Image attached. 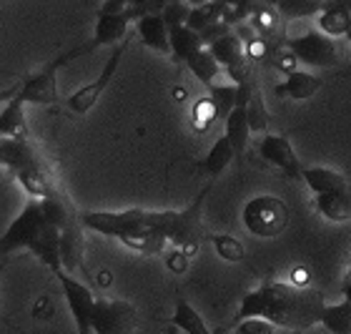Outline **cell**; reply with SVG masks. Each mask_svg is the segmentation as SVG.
Instances as JSON below:
<instances>
[{
    "label": "cell",
    "instance_id": "cell-35",
    "mask_svg": "<svg viewBox=\"0 0 351 334\" xmlns=\"http://www.w3.org/2000/svg\"><path fill=\"white\" fill-rule=\"evenodd\" d=\"M274 329L269 322L263 320H243V322H236V329L234 334H274Z\"/></svg>",
    "mask_w": 351,
    "mask_h": 334
},
{
    "label": "cell",
    "instance_id": "cell-39",
    "mask_svg": "<svg viewBox=\"0 0 351 334\" xmlns=\"http://www.w3.org/2000/svg\"><path fill=\"white\" fill-rule=\"evenodd\" d=\"M18 93H21V86L0 88V106H5V103H10Z\"/></svg>",
    "mask_w": 351,
    "mask_h": 334
},
{
    "label": "cell",
    "instance_id": "cell-2",
    "mask_svg": "<svg viewBox=\"0 0 351 334\" xmlns=\"http://www.w3.org/2000/svg\"><path fill=\"white\" fill-rule=\"evenodd\" d=\"M13 252H30L51 269L53 276L63 269L60 267V232L48 224V219L40 211V203L33 199L10 221L5 232L0 234V256L13 254Z\"/></svg>",
    "mask_w": 351,
    "mask_h": 334
},
{
    "label": "cell",
    "instance_id": "cell-10",
    "mask_svg": "<svg viewBox=\"0 0 351 334\" xmlns=\"http://www.w3.org/2000/svg\"><path fill=\"white\" fill-rule=\"evenodd\" d=\"M125 51H128V38H125L123 43L116 45V51L110 53V58L106 60V66H103V71L98 73V78H95L93 83H88V86L78 88V91L68 98L66 106L71 109V113L83 116V113H88V111L93 109L95 103H98V98L103 96V91L110 86V80H113V76H116V71H118V66H121V58H123Z\"/></svg>",
    "mask_w": 351,
    "mask_h": 334
},
{
    "label": "cell",
    "instance_id": "cell-15",
    "mask_svg": "<svg viewBox=\"0 0 351 334\" xmlns=\"http://www.w3.org/2000/svg\"><path fill=\"white\" fill-rule=\"evenodd\" d=\"M136 30H138V38L143 41V45H148L151 51L156 53H171L169 48V28L163 23L161 13L158 15H143L136 21Z\"/></svg>",
    "mask_w": 351,
    "mask_h": 334
},
{
    "label": "cell",
    "instance_id": "cell-12",
    "mask_svg": "<svg viewBox=\"0 0 351 334\" xmlns=\"http://www.w3.org/2000/svg\"><path fill=\"white\" fill-rule=\"evenodd\" d=\"M258 153H261L263 161H269L271 166H276L286 176H291V179H299L301 176V168L304 166L299 164V156L293 153V146L289 144V138L269 133V136H263L258 141Z\"/></svg>",
    "mask_w": 351,
    "mask_h": 334
},
{
    "label": "cell",
    "instance_id": "cell-8",
    "mask_svg": "<svg viewBox=\"0 0 351 334\" xmlns=\"http://www.w3.org/2000/svg\"><path fill=\"white\" fill-rule=\"evenodd\" d=\"M286 48L291 53V58L304 63V66L329 68V66H337V60H339L337 43H334L331 38L324 36V33H319V30L289 38V41H286Z\"/></svg>",
    "mask_w": 351,
    "mask_h": 334
},
{
    "label": "cell",
    "instance_id": "cell-36",
    "mask_svg": "<svg viewBox=\"0 0 351 334\" xmlns=\"http://www.w3.org/2000/svg\"><path fill=\"white\" fill-rule=\"evenodd\" d=\"M213 118H216V111H213L211 101L208 98L198 101L196 109H193V121H196L198 129H208V124H211Z\"/></svg>",
    "mask_w": 351,
    "mask_h": 334
},
{
    "label": "cell",
    "instance_id": "cell-6",
    "mask_svg": "<svg viewBox=\"0 0 351 334\" xmlns=\"http://www.w3.org/2000/svg\"><path fill=\"white\" fill-rule=\"evenodd\" d=\"M241 221L246 226V232L258 236V239H274L281 236L289 226V209L278 197H254L251 201H246L241 211Z\"/></svg>",
    "mask_w": 351,
    "mask_h": 334
},
{
    "label": "cell",
    "instance_id": "cell-26",
    "mask_svg": "<svg viewBox=\"0 0 351 334\" xmlns=\"http://www.w3.org/2000/svg\"><path fill=\"white\" fill-rule=\"evenodd\" d=\"M234 148H231V144L226 141V136H219L216 138V144L208 148V153H206V159H204V168H206V174H211V176H219L226 171V166L234 161Z\"/></svg>",
    "mask_w": 351,
    "mask_h": 334
},
{
    "label": "cell",
    "instance_id": "cell-41",
    "mask_svg": "<svg viewBox=\"0 0 351 334\" xmlns=\"http://www.w3.org/2000/svg\"><path fill=\"white\" fill-rule=\"evenodd\" d=\"M344 191H346V201H349V209H351V174H346V183H344Z\"/></svg>",
    "mask_w": 351,
    "mask_h": 334
},
{
    "label": "cell",
    "instance_id": "cell-42",
    "mask_svg": "<svg viewBox=\"0 0 351 334\" xmlns=\"http://www.w3.org/2000/svg\"><path fill=\"white\" fill-rule=\"evenodd\" d=\"M346 38H349V43H351V25H349V30H346Z\"/></svg>",
    "mask_w": 351,
    "mask_h": 334
},
{
    "label": "cell",
    "instance_id": "cell-11",
    "mask_svg": "<svg viewBox=\"0 0 351 334\" xmlns=\"http://www.w3.org/2000/svg\"><path fill=\"white\" fill-rule=\"evenodd\" d=\"M60 267L68 274L78 276V271L88 276L86 271V239H83L81 214L68 226L60 229Z\"/></svg>",
    "mask_w": 351,
    "mask_h": 334
},
{
    "label": "cell",
    "instance_id": "cell-34",
    "mask_svg": "<svg viewBox=\"0 0 351 334\" xmlns=\"http://www.w3.org/2000/svg\"><path fill=\"white\" fill-rule=\"evenodd\" d=\"M191 13L189 3H166L161 10V18L166 23V28H178V25H186V18Z\"/></svg>",
    "mask_w": 351,
    "mask_h": 334
},
{
    "label": "cell",
    "instance_id": "cell-16",
    "mask_svg": "<svg viewBox=\"0 0 351 334\" xmlns=\"http://www.w3.org/2000/svg\"><path fill=\"white\" fill-rule=\"evenodd\" d=\"M301 179L306 181L308 189L314 191V197H322V194H329V191H341L346 183V174L326 166L301 168Z\"/></svg>",
    "mask_w": 351,
    "mask_h": 334
},
{
    "label": "cell",
    "instance_id": "cell-29",
    "mask_svg": "<svg viewBox=\"0 0 351 334\" xmlns=\"http://www.w3.org/2000/svg\"><path fill=\"white\" fill-rule=\"evenodd\" d=\"M208 91H211L208 101H211L213 111H216V118L226 121L228 113L236 109V86H234V83H226V86H219V83H213Z\"/></svg>",
    "mask_w": 351,
    "mask_h": 334
},
{
    "label": "cell",
    "instance_id": "cell-20",
    "mask_svg": "<svg viewBox=\"0 0 351 334\" xmlns=\"http://www.w3.org/2000/svg\"><path fill=\"white\" fill-rule=\"evenodd\" d=\"M349 25L351 15L346 13L341 3H324V10L319 13V33L334 41L339 36H346Z\"/></svg>",
    "mask_w": 351,
    "mask_h": 334
},
{
    "label": "cell",
    "instance_id": "cell-9",
    "mask_svg": "<svg viewBox=\"0 0 351 334\" xmlns=\"http://www.w3.org/2000/svg\"><path fill=\"white\" fill-rule=\"evenodd\" d=\"M60 289H63V297H66V304L71 309V317L75 322V332L78 334H93L90 332V314H93V304H95V294L93 289L88 287L86 282H81L78 276L68 274L60 269L58 274Z\"/></svg>",
    "mask_w": 351,
    "mask_h": 334
},
{
    "label": "cell",
    "instance_id": "cell-4",
    "mask_svg": "<svg viewBox=\"0 0 351 334\" xmlns=\"http://www.w3.org/2000/svg\"><path fill=\"white\" fill-rule=\"evenodd\" d=\"M208 197V186H206L198 199L183 211H158V234L169 244H176L178 252L189 256L198 249L204 241V201Z\"/></svg>",
    "mask_w": 351,
    "mask_h": 334
},
{
    "label": "cell",
    "instance_id": "cell-28",
    "mask_svg": "<svg viewBox=\"0 0 351 334\" xmlns=\"http://www.w3.org/2000/svg\"><path fill=\"white\" fill-rule=\"evenodd\" d=\"M319 324H324L331 334H351V307L346 302L324 307Z\"/></svg>",
    "mask_w": 351,
    "mask_h": 334
},
{
    "label": "cell",
    "instance_id": "cell-38",
    "mask_svg": "<svg viewBox=\"0 0 351 334\" xmlns=\"http://www.w3.org/2000/svg\"><path fill=\"white\" fill-rule=\"evenodd\" d=\"M125 8H128V3H116V0H108V3H103L101 13H98V15H121V13H125Z\"/></svg>",
    "mask_w": 351,
    "mask_h": 334
},
{
    "label": "cell",
    "instance_id": "cell-3",
    "mask_svg": "<svg viewBox=\"0 0 351 334\" xmlns=\"http://www.w3.org/2000/svg\"><path fill=\"white\" fill-rule=\"evenodd\" d=\"M81 226L110 239H131L143 234H158V211L125 209V211H83Z\"/></svg>",
    "mask_w": 351,
    "mask_h": 334
},
{
    "label": "cell",
    "instance_id": "cell-21",
    "mask_svg": "<svg viewBox=\"0 0 351 334\" xmlns=\"http://www.w3.org/2000/svg\"><path fill=\"white\" fill-rule=\"evenodd\" d=\"M25 136H28V129H25V106L15 96L13 101L5 103L0 109V138H25Z\"/></svg>",
    "mask_w": 351,
    "mask_h": 334
},
{
    "label": "cell",
    "instance_id": "cell-40",
    "mask_svg": "<svg viewBox=\"0 0 351 334\" xmlns=\"http://www.w3.org/2000/svg\"><path fill=\"white\" fill-rule=\"evenodd\" d=\"M341 291H344V302L351 307V276L344 282V289H341Z\"/></svg>",
    "mask_w": 351,
    "mask_h": 334
},
{
    "label": "cell",
    "instance_id": "cell-30",
    "mask_svg": "<svg viewBox=\"0 0 351 334\" xmlns=\"http://www.w3.org/2000/svg\"><path fill=\"white\" fill-rule=\"evenodd\" d=\"M324 10V3L319 0H278L276 13H281L284 18H308Z\"/></svg>",
    "mask_w": 351,
    "mask_h": 334
},
{
    "label": "cell",
    "instance_id": "cell-13",
    "mask_svg": "<svg viewBox=\"0 0 351 334\" xmlns=\"http://www.w3.org/2000/svg\"><path fill=\"white\" fill-rule=\"evenodd\" d=\"M0 166L25 171V168H43V164L36 146L28 144V138H0Z\"/></svg>",
    "mask_w": 351,
    "mask_h": 334
},
{
    "label": "cell",
    "instance_id": "cell-44",
    "mask_svg": "<svg viewBox=\"0 0 351 334\" xmlns=\"http://www.w3.org/2000/svg\"><path fill=\"white\" fill-rule=\"evenodd\" d=\"M211 334H221V332H211Z\"/></svg>",
    "mask_w": 351,
    "mask_h": 334
},
{
    "label": "cell",
    "instance_id": "cell-25",
    "mask_svg": "<svg viewBox=\"0 0 351 334\" xmlns=\"http://www.w3.org/2000/svg\"><path fill=\"white\" fill-rule=\"evenodd\" d=\"M316 211L329 221H349L351 209L346 201V191H329V194L316 197Z\"/></svg>",
    "mask_w": 351,
    "mask_h": 334
},
{
    "label": "cell",
    "instance_id": "cell-18",
    "mask_svg": "<svg viewBox=\"0 0 351 334\" xmlns=\"http://www.w3.org/2000/svg\"><path fill=\"white\" fill-rule=\"evenodd\" d=\"M322 88V78L306 71H293L286 76V80L278 86V96H289L293 101H306Z\"/></svg>",
    "mask_w": 351,
    "mask_h": 334
},
{
    "label": "cell",
    "instance_id": "cell-17",
    "mask_svg": "<svg viewBox=\"0 0 351 334\" xmlns=\"http://www.w3.org/2000/svg\"><path fill=\"white\" fill-rule=\"evenodd\" d=\"M246 106L249 103H236V109L223 121L226 124V133L223 136H226V141L234 148V156H239V159L246 153V146H249V136H251L249 121H246Z\"/></svg>",
    "mask_w": 351,
    "mask_h": 334
},
{
    "label": "cell",
    "instance_id": "cell-33",
    "mask_svg": "<svg viewBox=\"0 0 351 334\" xmlns=\"http://www.w3.org/2000/svg\"><path fill=\"white\" fill-rule=\"evenodd\" d=\"M123 244L128 249H133V252H138V254H161L163 249H166V244L169 241L163 239L161 234H143V236H131V239H123Z\"/></svg>",
    "mask_w": 351,
    "mask_h": 334
},
{
    "label": "cell",
    "instance_id": "cell-43",
    "mask_svg": "<svg viewBox=\"0 0 351 334\" xmlns=\"http://www.w3.org/2000/svg\"><path fill=\"white\" fill-rule=\"evenodd\" d=\"M3 269H5V264H0V274H3Z\"/></svg>",
    "mask_w": 351,
    "mask_h": 334
},
{
    "label": "cell",
    "instance_id": "cell-7",
    "mask_svg": "<svg viewBox=\"0 0 351 334\" xmlns=\"http://www.w3.org/2000/svg\"><path fill=\"white\" fill-rule=\"evenodd\" d=\"M138 327V312L125 299H95L90 314L93 334H133Z\"/></svg>",
    "mask_w": 351,
    "mask_h": 334
},
{
    "label": "cell",
    "instance_id": "cell-22",
    "mask_svg": "<svg viewBox=\"0 0 351 334\" xmlns=\"http://www.w3.org/2000/svg\"><path fill=\"white\" fill-rule=\"evenodd\" d=\"M15 179L21 181V186L30 194L33 201H43V199L53 197L58 186L48 179L45 168H25V171H15Z\"/></svg>",
    "mask_w": 351,
    "mask_h": 334
},
{
    "label": "cell",
    "instance_id": "cell-23",
    "mask_svg": "<svg viewBox=\"0 0 351 334\" xmlns=\"http://www.w3.org/2000/svg\"><path fill=\"white\" fill-rule=\"evenodd\" d=\"M171 324L181 329L183 334H211V329L206 327L204 317H201L183 297L176 299V309H173V317H171Z\"/></svg>",
    "mask_w": 351,
    "mask_h": 334
},
{
    "label": "cell",
    "instance_id": "cell-24",
    "mask_svg": "<svg viewBox=\"0 0 351 334\" xmlns=\"http://www.w3.org/2000/svg\"><path fill=\"white\" fill-rule=\"evenodd\" d=\"M223 10H226V3H204V5L191 8L189 18H186V28L201 36L206 28H211V25L221 23Z\"/></svg>",
    "mask_w": 351,
    "mask_h": 334
},
{
    "label": "cell",
    "instance_id": "cell-14",
    "mask_svg": "<svg viewBox=\"0 0 351 334\" xmlns=\"http://www.w3.org/2000/svg\"><path fill=\"white\" fill-rule=\"evenodd\" d=\"M131 13L125 8V13L121 15H98L95 21V33H93V45H110V43H123L125 33H128V25H131Z\"/></svg>",
    "mask_w": 351,
    "mask_h": 334
},
{
    "label": "cell",
    "instance_id": "cell-32",
    "mask_svg": "<svg viewBox=\"0 0 351 334\" xmlns=\"http://www.w3.org/2000/svg\"><path fill=\"white\" fill-rule=\"evenodd\" d=\"M211 241H213L216 254H219L221 259H226V262H241L243 256H246L243 244L236 239V236H231V234H216Z\"/></svg>",
    "mask_w": 351,
    "mask_h": 334
},
{
    "label": "cell",
    "instance_id": "cell-31",
    "mask_svg": "<svg viewBox=\"0 0 351 334\" xmlns=\"http://www.w3.org/2000/svg\"><path fill=\"white\" fill-rule=\"evenodd\" d=\"M246 121H249V131H266L269 129V111L263 106V98L258 93L256 88H254V93L249 98V106H246Z\"/></svg>",
    "mask_w": 351,
    "mask_h": 334
},
{
    "label": "cell",
    "instance_id": "cell-19",
    "mask_svg": "<svg viewBox=\"0 0 351 334\" xmlns=\"http://www.w3.org/2000/svg\"><path fill=\"white\" fill-rule=\"evenodd\" d=\"M169 48L176 60L186 63V60L193 58L198 51H204V41H201L198 33L189 30L186 25H178V28H169Z\"/></svg>",
    "mask_w": 351,
    "mask_h": 334
},
{
    "label": "cell",
    "instance_id": "cell-1",
    "mask_svg": "<svg viewBox=\"0 0 351 334\" xmlns=\"http://www.w3.org/2000/svg\"><path fill=\"white\" fill-rule=\"evenodd\" d=\"M324 307L326 304L322 291L311 287H296L291 282H266L241 299L236 322L263 320L271 327L304 332L319 324Z\"/></svg>",
    "mask_w": 351,
    "mask_h": 334
},
{
    "label": "cell",
    "instance_id": "cell-27",
    "mask_svg": "<svg viewBox=\"0 0 351 334\" xmlns=\"http://www.w3.org/2000/svg\"><path fill=\"white\" fill-rule=\"evenodd\" d=\"M186 66H189V71L193 73V76H196V78L201 80L204 86H208V88H211L213 83H216V78L221 76V66L216 63V58H213V56L206 51V48H204V51H198L193 58L186 60Z\"/></svg>",
    "mask_w": 351,
    "mask_h": 334
},
{
    "label": "cell",
    "instance_id": "cell-45",
    "mask_svg": "<svg viewBox=\"0 0 351 334\" xmlns=\"http://www.w3.org/2000/svg\"><path fill=\"white\" fill-rule=\"evenodd\" d=\"M349 276H351V274H349Z\"/></svg>",
    "mask_w": 351,
    "mask_h": 334
},
{
    "label": "cell",
    "instance_id": "cell-5",
    "mask_svg": "<svg viewBox=\"0 0 351 334\" xmlns=\"http://www.w3.org/2000/svg\"><path fill=\"white\" fill-rule=\"evenodd\" d=\"M93 48L95 45L88 41V43L75 45L71 51L60 53L58 58H53L51 63H45L40 71L33 73L30 78H25L21 83L18 101L23 106H28V103H33V106H53V103H58V71L73 58H81L88 51H93Z\"/></svg>",
    "mask_w": 351,
    "mask_h": 334
},
{
    "label": "cell",
    "instance_id": "cell-37",
    "mask_svg": "<svg viewBox=\"0 0 351 334\" xmlns=\"http://www.w3.org/2000/svg\"><path fill=\"white\" fill-rule=\"evenodd\" d=\"M166 267H169L173 274H183V271L189 269V256L176 249V252H171V254L166 256Z\"/></svg>",
    "mask_w": 351,
    "mask_h": 334
}]
</instances>
